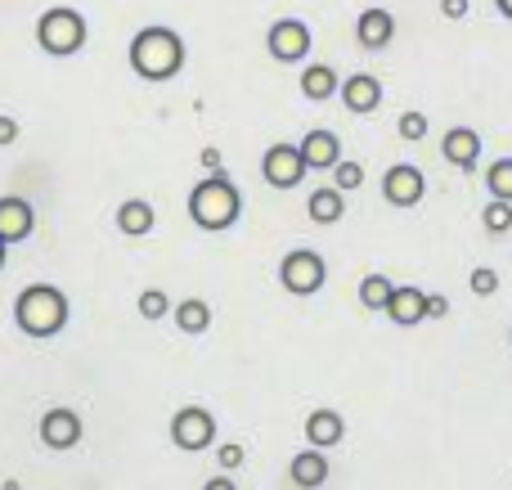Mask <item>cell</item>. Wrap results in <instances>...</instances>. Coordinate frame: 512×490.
Listing matches in <instances>:
<instances>
[{
  "mask_svg": "<svg viewBox=\"0 0 512 490\" xmlns=\"http://www.w3.org/2000/svg\"><path fill=\"white\" fill-rule=\"evenodd\" d=\"M216 459H221V468H225V473H234V468H239L248 455H243V446H239V441H225V446L216 450Z\"/></svg>",
  "mask_w": 512,
  "mask_h": 490,
  "instance_id": "cell-30",
  "label": "cell"
},
{
  "mask_svg": "<svg viewBox=\"0 0 512 490\" xmlns=\"http://www.w3.org/2000/svg\"><path fill=\"white\" fill-rule=\"evenodd\" d=\"M41 446H50V450H72L81 441V414L77 410H63V405H54V410H45L41 414Z\"/></svg>",
  "mask_w": 512,
  "mask_h": 490,
  "instance_id": "cell-10",
  "label": "cell"
},
{
  "mask_svg": "<svg viewBox=\"0 0 512 490\" xmlns=\"http://www.w3.org/2000/svg\"><path fill=\"white\" fill-rule=\"evenodd\" d=\"M189 216H194L198 230H212V234L230 230L243 216V198H239V189H234V180L221 176V171L198 180V185L189 189Z\"/></svg>",
  "mask_w": 512,
  "mask_h": 490,
  "instance_id": "cell-1",
  "label": "cell"
},
{
  "mask_svg": "<svg viewBox=\"0 0 512 490\" xmlns=\"http://www.w3.org/2000/svg\"><path fill=\"white\" fill-rule=\"evenodd\" d=\"M337 72L328 68V63H310L306 72H301V95L306 99H315V104H324V99H333L337 95Z\"/></svg>",
  "mask_w": 512,
  "mask_h": 490,
  "instance_id": "cell-21",
  "label": "cell"
},
{
  "mask_svg": "<svg viewBox=\"0 0 512 490\" xmlns=\"http://www.w3.org/2000/svg\"><path fill=\"white\" fill-rule=\"evenodd\" d=\"M36 45H41L45 54H54V59H68V54H77L81 45H86V18L72 5L45 9V14L36 18Z\"/></svg>",
  "mask_w": 512,
  "mask_h": 490,
  "instance_id": "cell-4",
  "label": "cell"
},
{
  "mask_svg": "<svg viewBox=\"0 0 512 490\" xmlns=\"http://www.w3.org/2000/svg\"><path fill=\"white\" fill-rule=\"evenodd\" d=\"M337 95H342V104L351 108V113H373V108L382 104V81L373 77V72H355V77H346L342 81V90H337Z\"/></svg>",
  "mask_w": 512,
  "mask_h": 490,
  "instance_id": "cell-13",
  "label": "cell"
},
{
  "mask_svg": "<svg viewBox=\"0 0 512 490\" xmlns=\"http://www.w3.org/2000/svg\"><path fill=\"white\" fill-rule=\"evenodd\" d=\"M203 490H239V486H234V477H230V473H221V477H212V482H207Z\"/></svg>",
  "mask_w": 512,
  "mask_h": 490,
  "instance_id": "cell-34",
  "label": "cell"
},
{
  "mask_svg": "<svg viewBox=\"0 0 512 490\" xmlns=\"http://www.w3.org/2000/svg\"><path fill=\"white\" fill-rule=\"evenodd\" d=\"M265 50L279 63H301L310 54V27L301 23V18H279V23H270V32H265Z\"/></svg>",
  "mask_w": 512,
  "mask_h": 490,
  "instance_id": "cell-8",
  "label": "cell"
},
{
  "mask_svg": "<svg viewBox=\"0 0 512 490\" xmlns=\"http://www.w3.org/2000/svg\"><path fill=\"white\" fill-rule=\"evenodd\" d=\"M391 293H396V284H391L387 275H364L360 279V306H369V311H387Z\"/></svg>",
  "mask_w": 512,
  "mask_h": 490,
  "instance_id": "cell-23",
  "label": "cell"
},
{
  "mask_svg": "<svg viewBox=\"0 0 512 490\" xmlns=\"http://www.w3.org/2000/svg\"><path fill=\"white\" fill-rule=\"evenodd\" d=\"M387 315H391V324H400V329H414V324L427 320V293L423 288H396L387 302Z\"/></svg>",
  "mask_w": 512,
  "mask_h": 490,
  "instance_id": "cell-16",
  "label": "cell"
},
{
  "mask_svg": "<svg viewBox=\"0 0 512 490\" xmlns=\"http://www.w3.org/2000/svg\"><path fill=\"white\" fill-rule=\"evenodd\" d=\"M486 185H490V198H508V203H512V158L490 162Z\"/></svg>",
  "mask_w": 512,
  "mask_h": 490,
  "instance_id": "cell-25",
  "label": "cell"
},
{
  "mask_svg": "<svg viewBox=\"0 0 512 490\" xmlns=\"http://www.w3.org/2000/svg\"><path fill=\"white\" fill-rule=\"evenodd\" d=\"M14 140H18V122H14V117L0 113V149H9Z\"/></svg>",
  "mask_w": 512,
  "mask_h": 490,
  "instance_id": "cell-32",
  "label": "cell"
},
{
  "mask_svg": "<svg viewBox=\"0 0 512 490\" xmlns=\"http://www.w3.org/2000/svg\"><path fill=\"white\" fill-rule=\"evenodd\" d=\"M171 441H176L180 450H207L216 441V419L212 410H203V405H185V410H176V419H171Z\"/></svg>",
  "mask_w": 512,
  "mask_h": 490,
  "instance_id": "cell-7",
  "label": "cell"
},
{
  "mask_svg": "<svg viewBox=\"0 0 512 490\" xmlns=\"http://www.w3.org/2000/svg\"><path fill=\"white\" fill-rule=\"evenodd\" d=\"M203 167L207 171H221V149H203Z\"/></svg>",
  "mask_w": 512,
  "mask_h": 490,
  "instance_id": "cell-35",
  "label": "cell"
},
{
  "mask_svg": "<svg viewBox=\"0 0 512 490\" xmlns=\"http://www.w3.org/2000/svg\"><path fill=\"white\" fill-rule=\"evenodd\" d=\"M306 158H301V144H270L261 158V176L265 185L274 189H297L301 176H306Z\"/></svg>",
  "mask_w": 512,
  "mask_h": 490,
  "instance_id": "cell-6",
  "label": "cell"
},
{
  "mask_svg": "<svg viewBox=\"0 0 512 490\" xmlns=\"http://www.w3.org/2000/svg\"><path fill=\"white\" fill-rule=\"evenodd\" d=\"M423 194H427V180L414 162H396V167L382 176V198H387L391 207H414V203H423Z\"/></svg>",
  "mask_w": 512,
  "mask_h": 490,
  "instance_id": "cell-9",
  "label": "cell"
},
{
  "mask_svg": "<svg viewBox=\"0 0 512 490\" xmlns=\"http://www.w3.org/2000/svg\"><path fill=\"white\" fill-rule=\"evenodd\" d=\"M445 315H450V297L427 293V320H445Z\"/></svg>",
  "mask_w": 512,
  "mask_h": 490,
  "instance_id": "cell-31",
  "label": "cell"
},
{
  "mask_svg": "<svg viewBox=\"0 0 512 490\" xmlns=\"http://www.w3.org/2000/svg\"><path fill=\"white\" fill-rule=\"evenodd\" d=\"M32 225H36V212H32V203L27 198H0V239L14 248V243H23L27 234H32Z\"/></svg>",
  "mask_w": 512,
  "mask_h": 490,
  "instance_id": "cell-11",
  "label": "cell"
},
{
  "mask_svg": "<svg viewBox=\"0 0 512 490\" xmlns=\"http://www.w3.org/2000/svg\"><path fill=\"white\" fill-rule=\"evenodd\" d=\"M5 248H9V243H5V239H0V266H5Z\"/></svg>",
  "mask_w": 512,
  "mask_h": 490,
  "instance_id": "cell-37",
  "label": "cell"
},
{
  "mask_svg": "<svg viewBox=\"0 0 512 490\" xmlns=\"http://www.w3.org/2000/svg\"><path fill=\"white\" fill-rule=\"evenodd\" d=\"M14 324L27 338H54L68 324V297L54 284H32L14 297Z\"/></svg>",
  "mask_w": 512,
  "mask_h": 490,
  "instance_id": "cell-3",
  "label": "cell"
},
{
  "mask_svg": "<svg viewBox=\"0 0 512 490\" xmlns=\"http://www.w3.org/2000/svg\"><path fill=\"white\" fill-rule=\"evenodd\" d=\"M288 477H292V486H301V490H315V486H324L328 482V459H324V450H297L292 455V464H288Z\"/></svg>",
  "mask_w": 512,
  "mask_h": 490,
  "instance_id": "cell-17",
  "label": "cell"
},
{
  "mask_svg": "<svg viewBox=\"0 0 512 490\" xmlns=\"http://www.w3.org/2000/svg\"><path fill=\"white\" fill-rule=\"evenodd\" d=\"M153 221H158V212H153L149 198H126V203L117 207V230H122L126 239H144V234H153Z\"/></svg>",
  "mask_w": 512,
  "mask_h": 490,
  "instance_id": "cell-18",
  "label": "cell"
},
{
  "mask_svg": "<svg viewBox=\"0 0 512 490\" xmlns=\"http://www.w3.org/2000/svg\"><path fill=\"white\" fill-rule=\"evenodd\" d=\"M131 68L144 81H171L185 68V41L171 27H144L131 41Z\"/></svg>",
  "mask_w": 512,
  "mask_h": 490,
  "instance_id": "cell-2",
  "label": "cell"
},
{
  "mask_svg": "<svg viewBox=\"0 0 512 490\" xmlns=\"http://www.w3.org/2000/svg\"><path fill=\"white\" fill-rule=\"evenodd\" d=\"M301 158H306L310 171H333L337 162H342V144H337L333 131H324V126H315V131L301 140Z\"/></svg>",
  "mask_w": 512,
  "mask_h": 490,
  "instance_id": "cell-14",
  "label": "cell"
},
{
  "mask_svg": "<svg viewBox=\"0 0 512 490\" xmlns=\"http://www.w3.org/2000/svg\"><path fill=\"white\" fill-rule=\"evenodd\" d=\"M176 329L180 333H207L212 329V306H207L203 297H185V302H176Z\"/></svg>",
  "mask_w": 512,
  "mask_h": 490,
  "instance_id": "cell-22",
  "label": "cell"
},
{
  "mask_svg": "<svg viewBox=\"0 0 512 490\" xmlns=\"http://www.w3.org/2000/svg\"><path fill=\"white\" fill-rule=\"evenodd\" d=\"M342 437H346V423H342V414L337 410H315L306 419V441L315 450H333Z\"/></svg>",
  "mask_w": 512,
  "mask_h": 490,
  "instance_id": "cell-19",
  "label": "cell"
},
{
  "mask_svg": "<svg viewBox=\"0 0 512 490\" xmlns=\"http://www.w3.org/2000/svg\"><path fill=\"white\" fill-rule=\"evenodd\" d=\"M396 126H400V135H405V140H414V144L427 135V117H423V113H405Z\"/></svg>",
  "mask_w": 512,
  "mask_h": 490,
  "instance_id": "cell-29",
  "label": "cell"
},
{
  "mask_svg": "<svg viewBox=\"0 0 512 490\" xmlns=\"http://www.w3.org/2000/svg\"><path fill=\"white\" fill-rule=\"evenodd\" d=\"M495 5H499V14L504 18H512V0H495Z\"/></svg>",
  "mask_w": 512,
  "mask_h": 490,
  "instance_id": "cell-36",
  "label": "cell"
},
{
  "mask_svg": "<svg viewBox=\"0 0 512 490\" xmlns=\"http://www.w3.org/2000/svg\"><path fill=\"white\" fill-rule=\"evenodd\" d=\"M333 185L342 189V194L360 189L364 185V167H360V162H337V167H333Z\"/></svg>",
  "mask_w": 512,
  "mask_h": 490,
  "instance_id": "cell-27",
  "label": "cell"
},
{
  "mask_svg": "<svg viewBox=\"0 0 512 490\" xmlns=\"http://www.w3.org/2000/svg\"><path fill=\"white\" fill-rule=\"evenodd\" d=\"M306 212H310V221H315V225H337V221L346 216V198H342V189H337V185L315 189V194L306 198Z\"/></svg>",
  "mask_w": 512,
  "mask_h": 490,
  "instance_id": "cell-20",
  "label": "cell"
},
{
  "mask_svg": "<svg viewBox=\"0 0 512 490\" xmlns=\"http://www.w3.org/2000/svg\"><path fill=\"white\" fill-rule=\"evenodd\" d=\"M481 225H486L490 234H508L512 230V203L508 198H490L486 212H481Z\"/></svg>",
  "mask_w": 512,
  "mask_h": 490,
  "instance_id": "cell-24",
  "label": "cell"
},
{
  "mask_svg": "<svg viewBox=\"0 0 512 490\" xmlns=\"http://www.w3.org/2000/svg\"><path fill=\"white\" fill-rule=\"evenodd\" d=\"M468 284H472V293H477V297H495V293H499V270L477 266V270H472Z\"/></svg>",
  "mask_w": 512,
  "mask_h": 490,
  "instance_id": "cell-28",
  "label": "cell"
},
{
  "mask_svg": "<svg viewBox=\"0 0 512 490\" xmlns=\"http://www.w3.org/2000/svg\"><path fill=\"white\" fill-rule=\"evenodd\" d=\"M441 14L459 23V18H468V0H441Z\"/></svg>",
  "mask_w": 512,
  "mask_h": 490,
  "instance_id": "cell-33",
  "label": "cell"
},
{
  "mask_svg": "<svg viewBox=\"0 0 512 490\" xmlns=\"http://www.w3.org/2000/svg\"><path fill=\"white\" fill-rule=\"evenodd\" d=\"M441 153H445V162H454V167H477V158H481V135L472 131V126H450L445 131V140H441Z\"/></svg>",
  "mask_w": 512,
  "mask_h": 490,
  "instance_id": "cell-15",
  "label": "cell"
},
{
  "mask_svg": "<svg viewBox=\"0 0 512 490\" xmlns=\"http://www.w3.org/2000/svg\"><path fill=\"white\" fill-rule=\"evenodd\" d=\"M324 279H328L324 257H319V252H310V248H297V252H288V257L279 261V284L288 288L292 297L319 293V288H324Z\"/></svg>",
  "mask_w": 512,
  "mask_h": 490,
  "instance_id": "cell-5",
  "label": "cell"
},
{
  "mask_svg": "<svg viewBox=\"0 0 512 490\" xmlns=\"http://www.w3.org/2000/svg\"><path fill=\"white\" fill-rule=\"evenodd\" d=\"M135 306H140L144 320H162V315H171V297L162 293V288H144L140 302H135Z\"/></svg>",
  "mask_w": 512,
  "mask_h": 490,
  "instance_id": "cell-26",
  "label": "cell"
},
{
  "mask_svg": "<svg viewBox=\"0 0 512 490\" xmlns=\"http://www.w3.org/2000/svg\"><path fill=\"white\" fill-rule=\"evenodd\" d=\"M355 41H360L364 50H387V45L396 41V18H391L387 9H364V14L355 18Z\"/></svg>",
  "mask_w": 512,
  "mask_h": 490,
  "instance_id": "cell-12",
  "label": "cell"
}]
</instances>
